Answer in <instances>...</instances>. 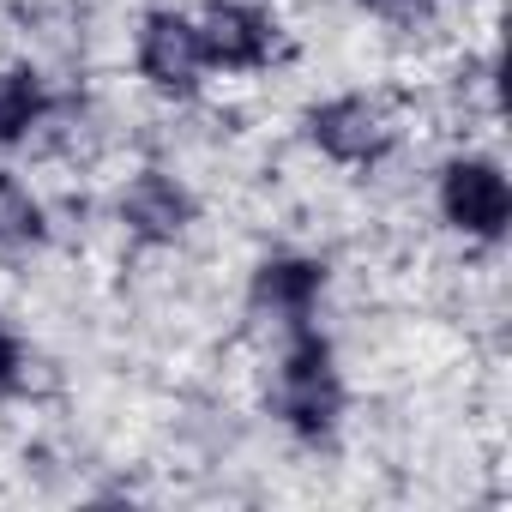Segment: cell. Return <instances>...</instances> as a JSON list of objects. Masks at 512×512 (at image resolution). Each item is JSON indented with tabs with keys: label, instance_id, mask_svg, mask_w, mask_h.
<instances>
[{
	"label": "cell",
	"instance_id": "cell-1",
	"mask_svg": "<svg viewBox=\"0 0 512 512\" xmlns=\"http://www.w3.org/2000/svg\"><path fill=\"white\" fill-rule=\"evenodd\" d=\"M266 410H272V422L296 446H326L344 428V416H350V380H344L338 344L320 332V320L278 332L272 380H266Z\"/></svg>",
	"mask_w": 512,
	"mask_h": 512
},
{
	"label": "cell",
	"instance_id": "cell-5",
	"mask_svg": "<svg viewBox=\"0 0 512 512\" xmlns=\"http://www.w3.org/2000/svg\"><path fill=\"white\" fill-rule=\"evenodd\" d=\"M109 223L127 247L163 253L181 247L199 223V193L181 169L169 163H133L115 187H109Z\"/></svg>",
	"mask_w": 512,
	"mask_h": 512
},
{
	"label": "cell",
	"instance_id": "cell-7",
	"mask_svg": "<svg viewBox=\"0 0 512 512\" xmlns=\"http://www.w3.org/2000/svg\"><path fill=\"white\" fill-rule=\"evenodd\" d=\"M332 290V266L326 253H308V247H272L253 260L247 272V314L284 332V326H308L320 320V302Z\"/></svg>",
	"mask_w": 512,
	"mask_h": 512
},
{
	"label": "cell",
	"instance_id": "cell-10",
	"mask_svg": "<svg viewBox=\"0 0 512 512\" xmlns=\"http://www.w3.org/2000/svg\"><path fill=\"white\" fill-rule=\"evenodd\" d=\"M356 7H362L368 19L392 25V31H416V25H434V19H440L446 0H356Z\"/></svg>",
	"mask_w": 512,
	"mask_h": 512
},
{
	"label": "cell",
	"instance_id": "cell-4",
	"mask_svg": "<svg viewBox=\"0 0 512 512\" xmlns=\"http://www.w3.org/2000/svg\"><path fill=\"white\" fill-rule=\"evenodd\" d=\"M127 61H133L139 91L169 109H187L211 91V61L187 7H145L127 31Z\"/></svg>",
	"mask_w": 512,
	"mask_h": 512
},
{
	"label": "cell",
	"instance_id": "cell-3",
	"mask_svg": "<svg viewBox=\"0 0 512 512\" xmlns=\"http://www.w3.org/2000/svg\"><path fill=\"white\" fill-rule=\"evenodd\" d=\"M428 199H434V217L452 241L464 247H500L506 229H512V181H506V163L482 145H458L434 163V181H428Z\"/></svg>",
	"mask_w": 512,
	"mask_h": 512
},
{
	"label": "cell",
	"instance_id": "cell-11",
	"mask_svg": "<svg viewBox=\"0 0 512 512\" xmlns=\"http://www.w3.org/2000/svg\"><path fill=\"white\" fill-rule=\"evenodd\" d=\"M25 380H31V350H25V338L13 332V320L0 314V398L25 392Z\"/></svg>",
	"mask_w": 512,
	"mask_h": 512
},
{
	"label": "cell",
	"instance_id": "cell-8",
	"mask_svg": "<svg viewBox=\"0 0 512 512\" xmlns=\"http://www.w3.org/2000/svg\"><path fill=\"white\" fill-rule=\"evenodd\" d=\"M55 85L43 67L31 61H0V157H13V151H31L55 115Z\"/></svg>",
	"mask_w": 512,
	"mask_h": 512
},
{
	"label": "cell",
	"instance_id": "cell-9",
	"mask_svg": "<svg viewBox=\"0 0 512 512\" xmlns=\"http://www.w3.org/2000/svg\"><path fill=\"white\" fill-rule=\"evenodd\" d=\"M49 241H55V211L43 187H31L19 169L0 163V266H25Z\"/></svg>",
	"mask_w": 512,
	"mask_h": 512
},
{
	"label": "cell",
	"instance_id": "cell-6",
	"mask_svg": "<svg viewBox=\"0 0 512 512\" xmlns=\"http://www.w3.org/2000/svg\"><path fill=\"white\" fill-rule=\"evenodd\" d=\"M211 79H260L272 67H284L290 55V25L266 0H205L193 13Z\"/></svg>",
	"mask_w": 512,
	"mask_h": 512
},
{
	"label": "cell",
	"instance_id": "cell-2",
	"mask_svg": "<svg viewBox=\"0 0 512 512\" xmlns=\"http://www.w3.org/2000/svg\"><path fill=\"white\" fill-rule=\"evenodd\" d=\"M302 145L344 175H374L398 157L404 145V109L386 91L350 85V91H326L302 109Z\"/></svg>",
	"mask_w": 512,
	"mask_h": 512
}]
</instances>
